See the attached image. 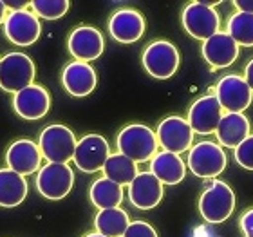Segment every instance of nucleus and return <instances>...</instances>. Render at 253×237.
<instances>
[{"label": "nucleus", "instance_id": "6", "mask_svg": "<svg viewBox=\"0 0 253 237\" xmlns=\"http://www.w3.org/2000/svg\"><path fill=\"white\" fill-rule=\"evenodd\" d=\"M143 67L152 78L169 80L172 78L179 69V51L174 44L169 40H156L148 44L143 51Z\"/></svg>", "mask_w": 253, "mask_h": 237}, {"label": "nucleus", "instance_id": "26", "mask_svg": "<svg viewBox=\"0 0 253 237\" xmlns=\"http://www.w3.org/2000/svg\"><path fill=\"white\" fill-rule=\"evenodd\" d=\"M101 170H103V178L111 179L120 187L130 185L132 179L137 176V165L120 152L111 154Z\"/></svg>", "mask_w": 253, "mask_h": 237}, {"label": "nucleus", "instance_id": "17", "mask_svg": "<svg viewBox=\"0 0 253 237\" xmlns=\"http://www.w3.org/2000/svg\"><path fill=\"white\" fill-rule=\"evenodd\" d=\"M163 183L150 172H137L128 185V199L137 210H152L163 199Z\"/></svg>", "mask_w": 253, "mask_h": 237}, {"label": "nucleus", "instance_id": "33", "mask_svg": "<svg viewBox=\"0 0 253 237\" xmlns=\"http://www.w3.org/2000/svg\"><path fill=\"white\" fill-rule=\"evenodd\" d=\"M244 82L248 84V87L253 93V58L250 60L248 65H246V69H244Z\"/></svg>", "mask_w": 253, "mask_h": 237}, {"label": "nucleus", "instance_id": "7", "mask_svg": "<svg viewBox=\"0 0 253 237\" xmlns=\"http://www.w3.org/2000/svg\"><path fill=\"white\" fill-rule=\"evenodd\" d=\"M226 152L215 142H199L188 152V169L197 178H215L226 169Z\"/></svg>", "mask_w": 253, "mask_h": 237}, {"label": "nucleus", "instance_id": "2", "mask_svg": "<svg viewBox=\"0 0 253 237\" xmlns=\"http://www.w3.org/2000/svg\"><path fill=\"white\" fill-rule=\"evenodd\" d=\"M235 210V192L224 181L213 179L199 197L201 217L206 223L221 225Z\"/></svg>", "mask_w": 253, "mask_h": 237}, {"label": "nucleus", "instance_id": "18", "mask_svg": "<svg viewBox=\"0 0 253 237\" xmlns=\"http://www.w3.org/2000/svg\"><path fill=\"white\" fill-rule=\"evenodd\" d=\"M109 33L120 44H134L145 33V18L137 9L123 7L109 18Z\"/></svg>", "mask_w": 253, "mask_h": 237}, {"label": "nucleus", "instance_id": "19", "mask_svg": "<svg viewBox=\"0 0 253 237\" xmlns=\"http://www.w3.org/2000/svg\"><path fill=\"white\" fill-rule=\"evenodd\" d=\"M203 58L213 69L230 67L239 56V46L226 31H219L203 42Z\"/></svg>", "mask_w": 253, "mask_h": 237}, {"label": "nucleus", "instance_id": "9", "mask_svg": "<svg viewBox=\"0 0 253 237\" xmlns=\"http://www.w3.org/2000/svg\"><path fill=\"white\" fill-rule=\"evenodd\" d=\"M4 35L5 38L15 46L27 47L37 42L42 35V22L33 15L29 9L9 11L4 20Z\"/></svg>", "mask_w": 253, "mask_h": 237}, {"label": "nucleus", "instance_id": "16", "mask_svg": "<svg viewBox=\"0 0 253 237\" xmlns=\"http://www.w3.org/2000/svg\"><path fill=\"white\" fill-rule=\"evenodd\" d=\"M5 163H7V169L24 178L38 172L42 165V152L38 148V143L26 138L13 142L5 152Z\"/></svg>", "mask_w": 253, "mask_h": 237}, {"label": "nucleus", "instance_id": "28", "mask_svg": "<svg viewBox=\"0 0 253 237\" xmlns=\"http://www.w3.org/2000/svg\"><path fill=\"white\" fill-rule=\"evenodd\" d=\"M31 13L37 16L38 20H58L62 18L71 7L69 0H33L31 4Z\"/></svg>", "mask_w": 253, "mask_h": 237}, {"label": "nucleus", "instance_id": "20", "mask_svg": "<svg viewBox=\"0 0 253 237\" xmlns=\"http://www.w3.org/2000/svg\"><path fill=\"white\" fill-rule=\"evenodd\" d=\"M96 71L85 62H71L65 65L62 73V84L71 96L76 98H84L89 96L96 89Z\"/></svg>", "mask_w": 253, "mask_h": 237}, {"label": "nucleus", "instance_id": "14", "mask_svg": "<svg viewBox=\"0 0 253 237\" xmlns=\"http://www.w3.org/2000/svg\"><path fill=\"white\" fill-rule=\"evenodd\" d=\"M67 47L69 53L73 54L78 62L89 63L101 56L103 49H105V40H103V35L96 27L80 26L69 35Z\"/></svg>", "mask_w": 253, "mask_h": 237}, {"label": "nucleus", "instance_id": "32", "mask_svg": "<svg viewBox=\"0 0 253 237\" xmlns=\"http://www.w3.org/2000/svg\"><path fill=\"white\" fill-rule=\"evenodd\" d=\"M233 5L239 9V13H248V15H253V0H235Z\"/></svg>", "mask_w": 253, "mask_h": 237}, {"label": "nucleus", "instance_id": "4", "mask_svg": "<svg viewBox=\"0 0 253 237\" xmlns=\"http://www.w3.org/2000/svg\"><path fill=\"white\" fill-rule=\"evenodd\" d=\"M76 142L78 140L69 127L53 123L40 132L38 148L42 152V158L47 159V163H67L73 159Z\"/></svg>", "mask_w": 253, "mask_h": 237}, {"label": "nucleus", "instance_id": "34", "mask_svg": "<svg viewBox=\"0 0 253 237\" xmlns=\"http://www.w3.org/2000/svg\"><path fill=\"white\" fill-rule=\"evenodd\" d=\"M5 15H7V7H5V2H2V0H0V26L4 24Z\"/></svg>", "mask_w": 253, "mask_h": 237}, {"label": "nucleus", "instance_id": "21", "mask_svg": "<svg viewBox=\"0 0 253 237\" xmlns=\"http://www.w3.org/2000/svg\"><path fill=\"white\" fill-rule=\"evenodd\" d=\"M252 123L243 112H224L215 129L219 145L226 148H237L250 136Z\"/></svg>", "mask_w": 253, "mask_h": 237}, {"label": "nucleus", "instance_id": "29", "mask_svg": "<svg viewBox=\"0 0 253 237\" xmlns=\"http://www.w3.org/2000/svg\"><path fill=\"white\" fill-rule=\"evenodd\" d=\"M235 150V163L241 165L243 169L246 170H253V134H250L246 140H244Z\"/></svg>", "mask_w": 253, "mask_h": 237}, {"label": "nucleus", "instance_id": "1", "mask_svg": "<svg viewBox=\"0 0 253 237\" xmlns=\"http://www.w3.org/2000/svg\"><path fill=\"white\" fill-rule=\"evenodd\" d=\"M118 152L132 159L134 163H145L158 152V138L156 132L143 123H130L123 127L116 140Z\"/></svg>", "mask_w": 253, "mask_h": 237}, {"label": "nucleus", "instance_id": "3", "mask_svg": "<svg viewBox=\"0 0 253 237\" xmlns=\"http://www.w3.org/2000/svg\"><path fill=\"white\" fill-rule=\"evenodd\" d=\"M217 2H190L183 9L181 22L185 31L195 40H208L219 33L221 16L215 9Z\"/></svg>", "mask_w": 253, "mask_h": 237}, {"label": "nucleus", "instance_id": "25", "mask_svg": "<svg viewBox=\"0 0 253 237\" xmlns=\"http://www.w3.org/2000/svg\"><path fill=\"white\" fill-rule=\"evenodd\" d=\"M128 225H130L128 214L120 206L100 210L94 217L96 232L105 237H122Z\"/></svg>", "mask_w": 253, "mask_h": 237}, {"label": "nucleus", "instance_id": "5", "mask_svg": "<svg viewBox=\"0 0 253 237\" xmlns=\"http://www.w3.org/2000/svg\"><path fill=\"white\" fill-rule=\"evenodd\" d=\"M37 69L26 53H5L0 58V89L11 95L33 85Z\"/></svg>", "mask_w": 253, "mask_h": 237}, {"label": "nucleus", "instance_id": "24", "mask_svg": "<svg viewBox=\"0 0 253 237\" xmlns=\"http://www.w3.org/2000/svg\"><path fill=\"white\" fill-rule=\"evenodd\" d=\"M89 197H90V203L98 210L116 208V206L122 205L123 201V187H120V185L111 181V179L100 178L90 185Z\"/></svg>", "mask_w": 253, "mask_h": 237}, {"label": "nucleus", "instance_id": "23", "mask_svg": "<svg viewBox=\"0 0 253 237\" xmlns=\"http://www.w3.org/2000/svg\"><path fill=\"white\" fill-rule=\"evenodd\" d=\"M27 181L11 169H0V206L15 208L27 197Z\"/></svg>", "mask_w": 253, "mask_h": 237}, {"label": "nucleus", "instance_id": "30", "mask_svg": "<svg viewBox=\"0 0 253 237\" xmlns=\"http://www.w3.org/2000/svg\"><path fill=\"white\" fill-rule=\"evenodd\" d=\"M122 237H158V232L152 225L145 221H132Z\"/></svg>", "mask_w": 253, "mask_h": 237}, {"label": "nucleus", "instance_id": "10", "mask_svg": "<svg viewBox=\"0 0 253 237\" xmlns=\"http://www.w3.org/2000/svg\"><path fill=\"white\" fill-rule=\"evenodd\" d=\"M109 156H111V147L105 138L100 134H87L76 142L73 161L76 169L92 174L103 169Z\"/></svg>", "mask_w": 253, "mask_h": 237}, {"label": "nucleus", "instance_id": "13", "mask_svg": "<svg viewBox=\"0 0 253 237\" xmlns=\"http://www.w3.org/2000/svg\"><path fill=\"white\" fill-rule=\"evenodd\" d=\"M224 114L222 107L219 105V101L213 95L201 96L192 103L188 111V125L194 131V134H201V136H208L213 134L219 125V120Z\"/></svg>", "mask_w": 253, "mask_h": 237}, {"label": "nucleus", "instance_id": "22", "mask_svg": "<svg viewBox=\"0 0 253 237\" xmlns=\"http://www.w3.org/2000/svg\"><path fill=\"white\" fill-rule=\"evenodd\" d=\"M148 172L156 176L163 185H177L185 179L186 165L179 154L161 150V152L154 154V158L150 159Z\"/></svg>", "mask_w": 253, "mask_h": 237}, {"label": "nucleus", "instance_id": "35", "mask_svg": "<svg viewBox=\"0 0 253 237\" xmlns=\"http://www.w3.org/2000/svg\"><path fill=\"white\" fill-rule=\"evenodd\" d=\"M85 237H105V236H101V234H98V232H92V234H87Z\"/></svg>", "mask_w": 253, "mask_h": 237}, {"label": "nucleus", "instance_id": "27", "mask_svg": "<svg viewBox=\"0 0 253 237\" xmlns=\"http://www.w3.org/2000/svg\"><path fill=\"white\" fill-rule=\"evenodd\" d=\"M226 33L233 38L239 47H253V15L248 13H233L228 18Z\"/></svg>", "mask_w": 253, "mask_h": 237}, {"label": "nucleus", "instance_id": "8", "mask_svg": "<svg viewBox=\"0 0 253 237\" xmlns=\"http://www.w3.org/2000/svg\"><path fill=\"white\" fill-rule=\"evenodd\" d=\"M73 185L74 172L67 163H47L37 174V190L45 199L58 201L67 197Z\"/></svg>", "mask_w": 253, "mask_h": 237}, {"label": "nucleus", "instance_id": "15", "mask_svg": "<svg viewBox=\"0 0 253 237\" xmlns=\"http://www.w3.org/2000/svg\"><path fill=\"white\" fill-rule=\"evenodd\" d=\"M49 107H51V96L42 85L33 84L13 95V109L18 116L27 121L43 118L49 112Z\"/></svg>", "mask_w": 253, "mask_h": 237}, {"label": "nucleus", "instance_id": "31", "mask_svg": "<svg viewBox=\"0 0 253 237\" xmlns=\"http://www.w3.org/2000/svg\"><path fill=\"white\" fill-rule=\"evenodd\" d=\"M239 227L243 230L244 237H253V208L246 210L239 219Z\"/></svg>", "mask_w": 253, "mask_h": 237}, {"label": "nucleus", "instance_id": "11", "mask_svg": "<svg viewBox=\"0 0 253 237\" xmlns=\"http://www.w3.org/2000/svg\"><path fill=\"white\" fill-rule=\"evenodd\" d=\"M226 112H243L252 105L253 93L239 74H226L219 80L213 95Z\"/></svg>", "mask_w": 253, "mask_h": 237}, {"label": "nucleus", "instance_id": "12", "mask_svg": "<svg viewBox=\"0 0 253 237\" xmlns=\"http://www.w3.org/2000/svg\"><path fill=\"white\" fill-rule=\"evenodd\" d=\"M158 145L163 147V150L174 154H183L192 148L194 142V131L190 129L188 121L181 116L165 118L158 125Z\"/></svg>", "mask_w": 253, "mask_h": 237}]
</instances>
